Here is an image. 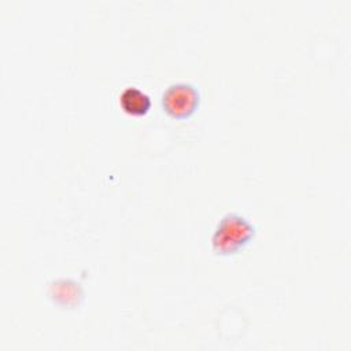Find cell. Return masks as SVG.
Returning a JSON list of instances; mask_svg holds the SVG:
<instances>
[{
	"label": "cell",
	"instance_id": "cell-1",
	"mask_svg": "<svg viewBox=\"0 0 351 351\" xmlns=\"http://www.w3.org/2000/svg\"><path fill=\"white\" fill-rule=\"evenodd\" d=\"M255 234V228L241 215L229 213L218 223L213 239V250L221 255H230L241 250Z\"/></svg>",
	"mask_w": 351,
	"mask_h": 351
},
{
	"label": "cell",
	"instance_id": "cell-2",
	"mask_svg": "<svg viewBox=\"0 0 351 351\" xmlns=\"http://www.w3.org/2000/svg\"><path fill=\"white\" fill-rule=\"evenodd\" d=\"M200 95L197 89L186 82L170 85L162 95V106L165 111L177 119L188 118L199 106Z\"/></svg>",
	"mask_w": 351,
	"mask_h": 351
},
{
	"label": "cell",
	"instance_id": "cell-3",
	"mask_svg": "<svg viewBox=\"0 0 351 351\" xmlns=\"http://www.w3.org/2000/svg\"><path fill=\"white\" fill-rule=\"evenodd\" d=\"M119 104L122 110L129 115H144L151 107L149 96L134 86H128L122 90L119 96Z\"/></svg>",
	"mask_w": 351,
	"mask_h": 351
},
{
	"label": "cell",
	"instance_id": "cell-4",
	"mask_svg": "<svg viewBox=\"0 0 351 351\" xmlns=\"http://www.w3.org/2000/svg\"><path fill=\"white\" fill-rule=\"evenodd\" d=\"M52 298L64 306H71L77 303V299L81 298V289L78 284L75 285L73 281L60 280L56 281L52 287Z\"/></svg>",
	"mask_w": 351,
	"mask_h": 351
}]
</instances>
